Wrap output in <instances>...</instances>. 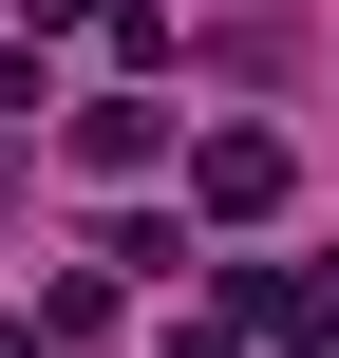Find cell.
Wrapping results in <instances>:
<instances>
[{
	"instance_id": "1",
	"label": "cell",
	"mask_w": 339,
	"mask_h": 358,
	"mask_svg": "<svg viewBox=\"0 0 339 358\" xmlns=\"http://www.w3.org/2000/svg\"><path fill=\"white\" fill-rule=\"evenodd\" d=\"M283 189H302V170H283V132H208V151H189V208H208V227H264Z\"/></svg>"
},
{
	"instance_id": "2",
	"label": "cell",
	"mask_w": 339,
	"mask_h": 358,
	"mask_svg": "<svg viewBox=\"0 0 339 358\" xmlns=\"http://www.w3.org/2000/svg\"><path fill=\"white\" fill-rule=\"evenodd\" d=\"M151 151H170V113H151V94H75V170H94V189H132Z\"/></svg>"
},
{
	"instance_id": "3",
	"label": "cell",
	"mask_w": 339,
	"mask_h": 358,
	"mask_svg": "<svg viewBox=\"0 0 339 358\" xmlns=\"http://www.w3.org/2000/svg\"><path fill=\"white\" fill-rule=\"evenodd\" d=\"M38 113H57V94H38V57L0 38V132H38Z\"/></svg>"
},
{
	"instance_id": "4",
	"label": "cell",
	"mask_w": 339,
	"mask_h": 358,
	"mask_svg": "<svg viewBox=\"0 0 339 358\" xmlns=\"http://www.w3.org/2000/svg\"><path fill=\"white\" fill-rule=\"evenodd\" d=\"M19 19H113V0H19Z\"/></svg>"
},
{
	"instance_id": "5",
	"label": "cell",
	"mask_w": 339,
	"mask_h": 358,
	"mask_svg": "<svg viewBox=\"0 0 339 358\" xmlns=\"http://www.w3.org/2000/svg\"><path fill=\"white\" fill-rule=\"evenodd\" d=\"M0 358H57V340H38V321H0Z\"/></svg>"
},
{
	"instance_id": "6",
	"label": "cell",
	"mask_w": 339,
	"mask_h": 358,
	"mask_svg": "<svg viewBox=\"0 0 339 358\" xmlns=\"http://www.w3.org/2000/svg\"><path fill=\"white\" fill-rule=\"evenodd\" d=\"M189 358H226V340H189Z\"/></svg>"
}]
</instances>
